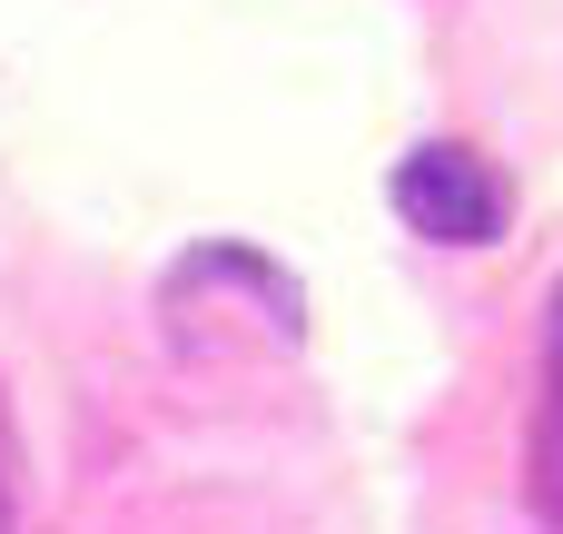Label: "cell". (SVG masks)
I'll return each mask as SVG.
<instances>
[{
	"instance_id": "cell-1",
	"label": "cell",
	"mask_w": 563,
	"mask_h": 534,
	"mask_svg": "<svg viewBox=\"0 0 563 534\" xmlns=\"http://www.w3.org/2000/svg\"><path fill=\"white\" fill-rule=\"evenodd\" d=\"M396 218H406L416 238H435V248H495L505 218H515V198H505V178H495L485 149L426 139V149L396 168Z\"/></svg>"
},
{
	"instance_id": "cell-2",
	"label": "cell",
	"mask_w": 563,
	"mask_h": 534,
	"mask_svg": "<svg viewBox=\"0 0 563 534\" xmlns=\"http://www.w3.org/2000/svg\"><path fill=\"white\" fill-rule=\"evenodd\" d=\"M554 436H563V297H554Z\"/></svg>"
},
{
	"instance_id": "cell-3",
	"label": "cell",
	"mask_w": 563,
	"mask_h": 534,
	"mask_svg": "<svg viewBox=\"0 0 563 534\" xmlns=\"http://www.w3.org/2000/svg\"><path fill=\"white\" fill-rule=\"evenodd\" d=\"M0 534H10V505H0Z\"/></svg>"
}]
</instances>
